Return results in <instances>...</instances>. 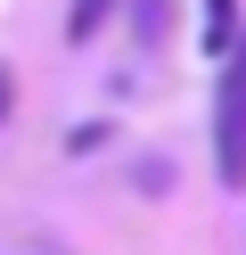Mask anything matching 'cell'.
Masks as SVG:
<instances>
[{"mask_svg":"<svg viewBox=\"0 0 246 255\" xmlns=\"http://www.w3.org/2000/svg\"><path fill=\"white\" fill-rule=\"evenodd\" d=\"M246 41V25H238V0H205V58H230Z\"/></svg>","mask_w":246,"mask_h":255,"instance_id":"7a4b0ae2","label":"cell"},{"mask_svg":"<svg viewBox=\"0 0 246 255\" xmlns=\"http://www.w3.org/2000/svg\"><path fill=\"white\" fill-rule=\"evenodd\" d=\"M107 17H115V0H74V8H66V41L82 50V41H90L98 25H107Z\"/></svg>","mask_w":246,"mask_h":255,"instance_id":"277c9868","label":"cell"},{"mask_svg":"<svg viewBox=\"0 0 246 255\" xmlns=\"http://www.w3.org/2000/svg\"><path fill=\"white\" fill-rule=\"evenodd\" d=\"M213 173L222 189H246V41L213 74Z\"/></svg>","mask_w":246,"mask_h":255,"instance_id":"6da1fadb","label":"cell"},{"mask_svg":"<svg viewBox=\"0 0 246 255\" xmlns=\"http://www.w3.org/2000/svg\"><path fill=\"white\" fill-rule=\"evenodd\" d=\"M8 107H16V74L0 66V124H8Z\"/></svg>","mask_w":246,"mask_h":255,"instance_id":"5b68a950","label":"cell"},{"mask_svg":"<svg viewBox=\"0 0 246 255\" xmlns=\"http://www.w3.org/2000/svg\"><path fill=\"white\" fill-rule=\"evenodd\" d=\"M131 33H140L148 50H156V41L172 33V0H131Z\"/></svg>","mask_w":246,"mask_h":255,"instance_id":"3957f363","label":"cell"}]
</instances>
